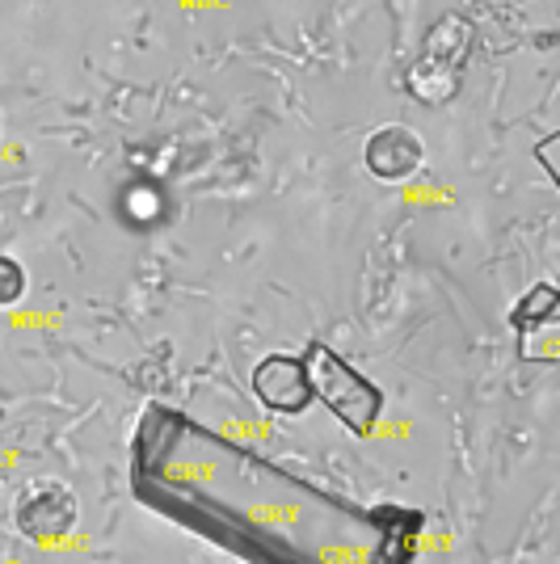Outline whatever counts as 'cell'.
<instances>
[{
	"instance_id": "obj_1",
	"label": "cell",
	"mask_w": 560,
	"mask_h": 564,
	"mask_svg": "<svg viewBox=\"0 0 560 564\" xmlns=\"http://www.w3.org/2000/svg\"><path fill=\"white\" fill-rule=\"evenodd\" d=\"M300 358H304L308 367L312 400H321L351 434H371L379 413H384V392L375 388L371 379L358 376L351 362L333 346H325V341H312Z\"/></svg>"
},
{
	"instance_id": "obj_2",
	"label": "cell",
	"mask_w": 560,
	"mask_h": 564,
	"mask_svg": "<svg viewBox=\"0 0 560 564\" xmlns=\"http://www.w3.org/2000/svg\"><path fill=\"white\" fill-rule=\"evenodd\" d=\"M467 47H472V25L464 18H443L426 34L418 64L409 68V94L426 101V106H446L460 94V76L467 64Z\"/></svg>"
},
{
	"instance_id": "obj_3",
	"label": "cell",
	"mask_w": 560,
	"mask_h": 564,
	"mask_svg": "<svg viewBox=\"0 0 560 564\" xmlns=\"http://www.w3.org/2000/svg\"><path fill=\"white\" fill-rule=\"evenodd\" d=\"M76 494L60 480H34L18 494L13 506V527L22 531L25 540L34 543H60L72 535L76 527Z\"/></svg>"
},
{
	"instance_id": "obj_4",
	"label": "cell",
	"mask_w": 560,
	"mask_h": 564,
	"mask_svg": "<svg viewBox=\"0 0 560 564\" xmlns=\"http://www.w3.org/2000/svg\"><path fill=\"white\" fill-rule=\"evenodd\" d=\"M254 392L270 413H282V417L308 413L312 383H308L304 358H295V354H266L254 367Z\"/></svg>"
},
{
	"instance_id": "obj_5",
	"label": "cell",
	"mask_w": 560,
	"mask_h": 564,
	"mask_svg": "<svg viewBox=\"0 0 560 564\" xmlns=\"http://www.w3.org/2000/svg\"><path fill=\"white\" fill-rule=\"evenodd\" d=\"M363 161L379 182H409L426 165V148L409 127H379L363 148Z\"/></svg>"
},
{
	"instance_id": "obj_6",
	"label": "cell",
	"mask_w": 560,
	"mask_h": 564,
	"mask_svg": "<svg viewBox=\"0 0 560 564\" xmlns=\"http://www.w3.org/2000/svg\"><path fill=\"white\" fill-rule=\"evenodd\" d=\"M557 316H560L557 282H536V286H531V291L510 307V325H514L518 337H523V333H536V329L557 325Z\"/></svg>"
},
{
	"instance_id": "obj_7",
	"label": "cell",
	"mask_w": 560,
	"mask_h": 564,
	"mask_svg": "<svg viewBox=\"0 0 560 564\" xmlns=\"http://www.w3.org/2000/svg\"><path fill=\"white\" fill-rule=\"evenodd\" d=\"M22 295H25L22 261H13V258H4V253H0V307L22 304Z\"/></svg>"
},
{
	"instance_id": "obj_8",
	"label": "cell",
	"mask_w": 560,
	"mask_h": 564,
	"mask_svg": "<svg viewBox=\"0 0 560 564\" xmlns=\"http://www.w3.org/2000/svg\"><path fill=\"white\" fill-rule=\"evenodd\" d=\"M557 148H560V135L552 131L548 140H539V148H536V161L543 165V173H548V182L557 186L560 182V169H557Z\"/></svg>"
}]
</instances>
